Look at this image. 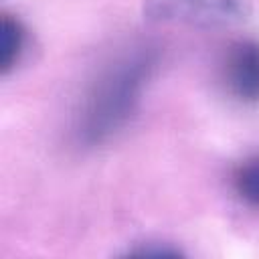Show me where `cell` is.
<instances>
[{
  "label": "cell",
  "instance_id": "6da1fadb",
  "mask_svg": "<svg viewBox=\"0 0 259 259\" xmlns=\"http://www.w3.org/2000/svg\"><path fill=\"white\" fill-rule=\"evenodd\" d=\"M152 61L144 55L130 57L109 69L93 87L81 115V138L101 142L117 132L132 115L144 81H148Z\"/></svg>",
  "mask_w": 259,
  "mask_h": 259
},
{
  "label": "cell",
  "instance_id": "7a4b0ae2",
  "mask_svg": "<svg viewBox=\"0 0 259 259\" xmlns=\"http://www.w3.org/2000/svg\"><path fill=\"white\" fill-rule=\"evenodd\" d=\"M251 12L249 0H144V18L200 28L233 26Z\"/></svg>",
  "mask_w": 259,
  "mask_h": 259
},
{
  "label": "cell",
  "instance_id": "3957f363",
  "mask_svg": "<svg viewBox=\"0 0 259 259\" xmlns=\"http://www.w3.org/2000/svg\"><path fill=\"white\" fill-rule=\"evenodd\" d=\"M223 79L233 97L245 103L259 101V42L237 40L223 63Z\"/></svg>",
  "mask_w": 259,
  "mask_h": 259
},
{
  "label": "cell",
  "instance_id": "277c9868",
  "mask_svg": "<svg viewBox=\"0 0 259 259\" xmlns=\"http://www.w3.org/2000/svg\"><path fill=\"white\" fill-rule=\"evenodd\" d=\"M0 32H2L0 34V67H2V73H8L18 63L20 53L24 49V28L18 18L4 14Z\"/></svg>",
  "mask_w": 259,
  "mask_h": 259
},
{
  "label": "cell",
  "instance_id": "5b68a950",
  "mask_svg": "<svg viewBox=\"0 0 259 259\" xmlns=\"http://www.w3.org/2000/svg\"><path fill=\"white\" fill-rule=\"evenodd\" d=\"M235 188L245 202L259 206V156L239 166L235 172Z\"/></svg>",
  "mask_w": 259,
  "mask_h": 259
}]
</instances>
